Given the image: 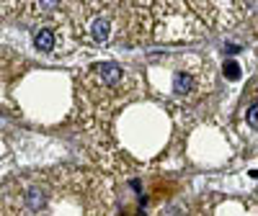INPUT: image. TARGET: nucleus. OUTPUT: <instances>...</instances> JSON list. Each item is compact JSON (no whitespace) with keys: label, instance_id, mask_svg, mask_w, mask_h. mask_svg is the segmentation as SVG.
<instances>
[{"label":"nucleus","instance_id":"7ed1b4c3","mask_svg":"<svg viewBox=\"0 0 258 216\" xmlns=\"http://www.w3.org/2000/svg\"><path fill=\"white\" fill-rule=\"evenodd\" d=\"M176 93L178 95H186V93H191V88H194V80H191V75H186V72H181V75H176Z\"/></svg>","mask_w":258,"mask_h":216},{"label":"nucleus","instance_id":"20e7f679","mask_svg":"<svg viewBox=\"0 0 258 216\" xmlns=\"http://www.w3.org/2000/svg\"><path fill=\"white\" fill-rule=\"evenodd\" d=\"M93 39L98 41V44H103V41L109 39V21H103V18L96 21L93 24Z\"/></svg>","mask_w":258,"mask_h":216},{"label":"nucleus","instance_id":"6e6552de","mask_svg":"<svg viewBox=\"0 0 258 216\" xmlns=\"http://www.w3.org/2000/svg\"><path fill=\"white\" fill-rule=\"evenodd\" d=\"M57 6V0H41V8H44V11H52Z\"/></svg>","mask_w":258,"mask_h":216},{"label":"nucleus","instance_id":"423d86ee","mask_svg":"<svg viewBox=\"0 0 258 216\" xmlns=\"http://www.w3.org/2000/svg\"><path fill=\"white\" fill-rule=\"evenodd\" d=\"M245 119H248L250 129H258V105H255V103H253V105L248 108V114H245Z\"/></svg>","mask_w":258,"mask_h":216},{"label":"nucleus","instance_id":"f257e3e1","mask_svg":"<svg viewBox=\"0 0 258 216\" xmlns=\"http://www.w3.org/2000/svg\"><path fill=\"white\" fill-rule=\"evenodd\" d=\"M98 72H101L103 82H109V85H116L121 80V67H119V64H114V62H103L101 67H98Z\"/></svg>","mask_w":258,"mask_h":216},{"label":"nucleus","instance_id":"f03ea898","mask_svg":"<svg viewBox=\"0 0 258 216\" xmlns=\"http://www.w3.org/2000/svg\"><path fill=\"white\" fill-rule=\"evenodd\" d=\"M34 44L39 52H52L54 49V31L52 29H41L36 36H34Z\"/></svg>","mask_w":258,"mask_h":216},{"label":"nucleus","instance_id":"0eeeda50","mask_svg":"<svg viewBox=\"0 0 258 216\" xmlns=\"http://www.w3.org/2000/svg\"><path fill=\"white\" fill-rule=\"evenodd\" d=\"M225 75H227L230 80L240 77V67H238V64H235V62H227V64H225Z\"/></svg>","mask_w":258,"mask_h":216},{"label":"nucleus","instance_id":"39448f33","mask_svg":"<svg viewBox=\"0 0 258 216\" xmlns=\"http://www.w3.org/2000/svg\"><path fill=\"white\" fill-rule=\"evenodd\" d=\"M26 203H29V208H41V206H44V193L36 190V188H31V190L26 193Z\"/></svg>","mask_w":258,"mask_h":216}]
</instances>
